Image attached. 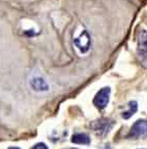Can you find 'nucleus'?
<instances>
[{"mask_svg":"<svg viewBox=\"0 0 147 149\" xmlns=\"http://www.w3.org/2000/svg\"><path fill=\"white\" fill-rule=\"evenodd\" d=\"M114 125V122L111 121V120L107 119V118H102V119L98 120V121H94L92 124L90 125L91 128L94 130L96 134L104 137L108 134L111 130V128Z\"/></svg>","mask_w":147,"mask_h":149,"instance_id":"1","label":"nucleus"},{"mask_svg":"<svg viewBox=\"0 0 147 149\" xmlns=\"http://www.w3.org/2000/svg\"><path fill=\"white\" fill-rule=\"evenodd\" d=\"M110 93L111 89L109 87L103 88L96 93L94 99H93V103L98 109H104L109 103V100H110Z\"/></svg>","mask_w":147,"mask_h":149,"instance_id":"2","label":"nucleus"},{"mask_svg":"<svg viewBox=\"0 0 147 149\" xmlns=\"http://www.w3.org/2000/svg\"><path fill=\"white\" fill-rule=\"evenodd\" d=\"M147 136V120H138L133 124L128 137L139 138Z\"/></svg>","mask_w":147,"mask_h":149,"instance_id":"3","label":"nucleus"},{"mask_svg":"<svg viewBox=\"0 0 147 149\" xmlns=\"http://www.w3.org/2000/svg\"><path fill=\"white\" fill-rule=\"evenodd\" d=\"M75 45L81 52L88 51L89 47H90V36H89L88 32L84 30L77 39H75Z\"/></svg>","mask_w":147,"mask_h":149,"instance_id":"4","label":"nucleus"},{"mask_svg":"<svg viewBox=\"0 0 147 149\" xmlns=\"http://www.w3.org/2000/svg\"><path fill=\"white\" fill-rule=\"evenodd\" d=\"M29 85L31 89L35 92H48L50 89L49 84L43 78V77H33L29 81Z\"/></svg>","mask_w":147,"mask_h":149,"instance_id":"5","label":"nucleus"},{"mask_svg":"<svg viewBox=\"0 0 147 149\" xmlns=\"http://www.w3.org/2000/svg\"><path fill=\"white\" fill-rule=\"evenodd\" d=\"M138 47L140 53H147V31L141 30L138 37Z\"/></svg>","mask_w":147,"mask_h":149,"instance_id":"6","label":"nucleus"},{"mask_svg":"<svg viewBox=\"0 0 147 149\" xmlns=\"http://www.w3.org/2000/svg\"><path fill=\"white\" fill-rule=\"evenodd\" d=\"M71 142L75 144L88 145L90 144V138L86 134H75L71 137Z\"/></svg>","mask_w":147,"mask_h":149,"instance_id":"7","label":"nucleus"},{"mask_svg":"<svg viewBox=\"0 0 147 149\" xmlns=\"http://www.w3.org/2000/svg\"><path fill=\"white\" fill-rule=\"evenodd\" d=\"M128 111L122 113V118H123V119H128V118H131L133 115L137 112L138 103L136 101H131L130 103H128Z\"/></svg>","mask_w":147,"mask_h":149,"instance_id":"8","label":"nucleus"},{"mask_svg":"<svg viewBox=\"0 0 147 149\" xmlns=\"http://www.w3.org/2000/svg\"><path fill=\"white\" fill-rule=\"evenodd\" d=\"M140 60L143 66L147 69V53H140Z\"/></svg>","mask_w":147,"mask_h":149,"instance_id":"9","label":"nucleus"},{"mask_svg":"<svg viewBox=\"0 0 147 149\" xmlns=\"http://www.w3.org/2000/svg\"><path fill=\"white\" fill-rule=\"evenodd\" d=\"M31 149H49V148H48L47 145L44 144V143H37V144L34 145Z\"/></svg>","mask_w":147,"mask_h":149,"instance_id":"10","label":"nucleus"},{"mask_svg":"<svg viewBox=\"0 0 147 149\" xmlns=\"http://www.w3.org/2000/svg\"><path fill=\"white\" fill-rule=\"evenodd\" d=\"M8 149H21V148H19V147H10Z\"/></svg>","mask_w":147,"mask_h":149,"instance_id":"11","label":"nucleus"},{"mask_svg":"<svg viewBox=\"0 0 147 149\" xmlns=\"http://www.w3.org/2000/svg\"><path fill=\"white\" fill-rule=\"evenodd\" d=\"M66 149H76V148H66Z\"/></svg>","mask_w":147,"mask_h":149,"instance_id":"12","label":"nucleus"},{"mask_svg":"<svg viewBox=\"0 0 147 149\" xmlns=\"http://www.w3.org/2000/svg\"><path fill=\"white\" fill-rule=\"evenodd\" d=\"M142 149H143V148H142Z\"/></svg>","mask_w":147,"mask_h":149,"instance_id":"13","label":"nucleus"}]
</instances>
